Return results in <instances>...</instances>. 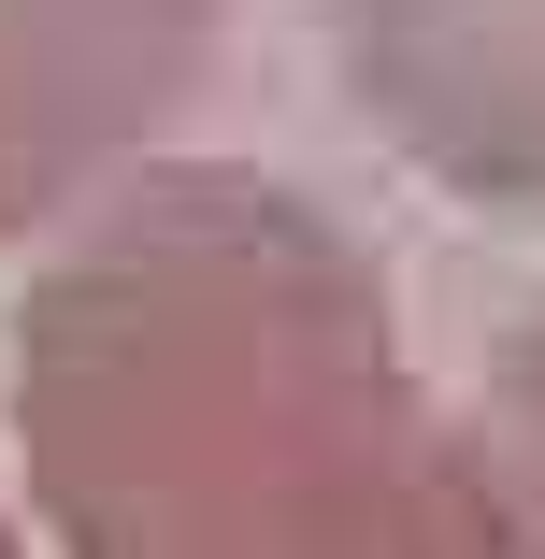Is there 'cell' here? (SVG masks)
I'll list each match as a JSON object with an SVG mask.
<instances>
[{
    "instance_id": "6da1fadb",
    "label": "cell",
    "mask_w": 545,
    "mask_h": 559,
    "mask_svg": "<svg viewBox=\"0 0 545 559\" xmlns=\"http://www.w3.org/2000/svg\"><path fill=\"white\" fill-rule=\"evenodd\" d=\"M0 345L58 559H517L388 259L259 158L158 144L72 201Z\"/></svg>"
},
{
    "instance_id": "7a4b0ae2",
    "label": "cell",
    "mask_w": 545,
    "mask_h": 559,
    "mask_svg": "<svg viewBox=\"0 0 545 559\" xmlns=\"http://www.w3.org/2000/svg\"><path fill=\"white\" fill-rule=\"evenodd\" d=\"M230 0H0V245L144 173L215 72Z\"/></svg>"
},
{
    "instance_id": "3957f363",
    "label": "cell",
    "mask_w": 545,
    "mask_h": 559,
    "mask_svg": "<svg viewBox=\"0 0 545 559\" xmlns=\"http://www.w3.org/2000/svg\"><path fill=\"white\" fill-rule=\"evenodd\" d=\"M331 72L416 187L545 230V0H331Z\"/></svg>"
},
{
    "instance_id": "277c9868",
    "label": "cell",
    "mask_w": 545,
    "mask_h": 559,
    "mask_svg": "<svg viewBox=\"0 0 545 559\" xmlns=\"http://www.w3.org/2000/svg\"><path fill=\"white\" fill-rule=\"evenodd\" d=\"M474 460H488V502H502V545L545 559V301L517 316V345L488 373V416H474Z\"/></svg>"
},
{
    "instance_id": "5b68a950",
    "label": "cell",
    "mask_w": 545,
    "mask_h": 559,
    "mask_svg": "<svg viewBox=\"0 0 545 559\" xmlns=\"http://www.w3.org/2000/svg\"><path fill=\"white\" fill-rule=\"evenodd\" d=\"M0 559H29V545H15V516H0Z\"/></svg>"
}]
</instances>
